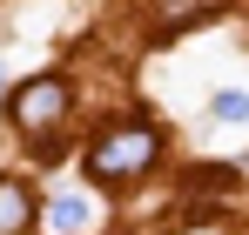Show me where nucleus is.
Instances as JSON below:
<instances>
[{"label": "nucleus", "mask_w": 249, "mask_h": 235, "mask_svg": "<svg viewBox=\"0 0 249 235\" xmlns=\"http://www.w3.org/2000/svg\"><path fill=\"white\" fill-rule=\"evenodd\" d=\"M0 87H7V74H0Z\"/></svg>", "instance_id": "6"}, {"label": "nucleus", "mask_w": 249, "mask_h": 235, "mask_svg": "<svg viewBox=\"0 0 249 235\" xmlns=\"http://www.w3.org/2000/svg\"><path fill=\"white\" fill-rule=\"evenodd\" d=\"M34 222V195H27V182L20 175H0V235H20Z\"/></svg>", "instance_id": "3"}, {"label": "nucleus", "mask_w": 249, "mask_h": 235, "mask_svg": "<svg viewBox=\"0 0 249 235\" xmlns=\"http://www.w3.org/2000/svg\"><path fill=\"white\" fill-rule=\"evenodd\" d=\"M162 155V134L148 128V121H122V128H108V134H94V148H88V175L94 182H135V175H148Z\"/></svg>", "instance_id": "1"}, {"label": "nucleus", "mask_w": 249, "mask_h": 235, "mask_svg": "<svg viewBox=\"0 0 249 235\" xmlns=\"http://www.w3.org/2000/svg\"><path fill=\"white\" fill-rule=\"evenodd\" d=\"M68 81L61 74H34L27 87H14V128H27V134H41V128H54V121L68 115Z\"/></svg>", "instance_id": "2"}, {"label": "nucleus", "mask_w": 249, "mask_h": 235, "mask_svg": "<svg viewBox=\"0 0 249 235\" xmlns=\"http://www.w3.org/2000/svg\"><path fill=\"white\" fill-rule=\"evenodd\" d=\"M88 222H94L88 195H61L54 208H47V235H88Z\"/></svg>", "instance_id": "4"}, {"label": "nucleus", "mask_w": 249, "mask_h": 235, "mask_svg": "<svg viewBox=\"0 0 249 235\" xmlns=\"http://www.w3.org/2000/svg\"><path fill=\"white\" fill-rule=\"evenodd\" d=\"M209 121H229V128L249 121V94H243V87H222V94L209 101Z\"/></svg>", "instance_id": "5"}]
</instances>
